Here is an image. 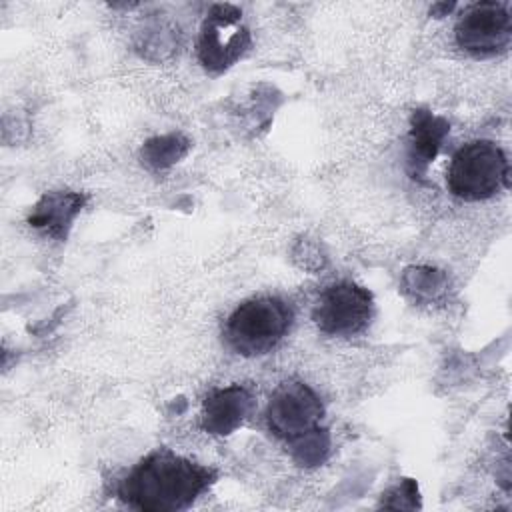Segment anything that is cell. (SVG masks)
Here are the masks:
<instances>
[{
  "label": "cell",
  "instance_id": "obj_1",
  "mask_svg": "<svg viewBox=\"0 0 512 512\" xmlns=\"http://www.w3.org/2000/svg\"><path fill=\"white\" fill-rule=\"evenodd\" d=\"M214 470L168 448L142 458L116 488L118 498L142 512L186 510L214 482Z\"/></svg>",
  "mask_w": 512,
  "mask_h": 512
},
{
  "label": "cell",
  "instance_id": "obj_2",
  "mask_svg": "<svg viewBox=\"0 0 512 512\" xmlns=\"http://www.w3.org/2000/svg\"><path fill=\"white\" fill-rule=\"evenodd\" d=\"M292 320L294 310L286 300L278 296H256L236 306L228 316L224 340L240 356H262L282 342Z\"/></svg>",
  "mask_w": 512,
  "mask_h": 512
},
{
  "label": "cell",
  "instance_id": "obj_3",
  "mask_svg": "<svg viewBox=\"0 0 512 512\" xmlns=\"http://www.w3.org/2000/svg\"><path fill=\"white\" fill-rule=\"evenodd\" d=\"M508 160L492 140H472L460 146L448 166L446 184L456 198L478 202L492 198L508 184Z\"/></svg>",
  "mask_w": 512,
  "mask_h": 512
},
{
  "label": "cell",
  "instance_id": "obj_4",
  "mask_svg": "<svg viewBox=\"0 0 512 512\" xmlns=\"http://www.w3.org/2000/svg\"><path fill=\"white\" fill-rule=\"evenodd\" d=\"M456 44L474 58H490L508 50L512 16L504 2H474L464 8L454 28Z\"/></svg>",
  "mask_w": 512,
  "mask_h": 512
},
{
  "label": "cell",
  "instance_id": "obj_5",
  "mask_svg": "<svg viewBox=\"0 0 512 512\" xmlns=\"http://www.w3.org/2000/svg\"><path fill=\"white\" fill-rule=\"evenodd\" d=\"M374 314L372 294L348 280L326 286L312 310L314 324L330 336H354L368 328Z\"/></svg>",
  "mask_w": 512,
  "mask_h": 512
},
{
  "label": "cell",
  "instance_id": "obj_6",
  "mask_svg": "<svg viewBox=\"0 0 512 512\" xmlns=\"http://www.w3.org/2000/svg\"><path fill=\"white\" fill-rule=\"evenodd\" d=\"M250 46V32L242 24L240 8L214 4L198 38V60L208 72L228 70Z\"/></svg>",
  "mask_w": 512,
  "mask_h": 512
},
{
  "label": "cell",
  "instance_id": "obj_7",
  "mask_svg": "<svg viewBox=\"0 0 512 512\" xmlns=\"http://www.w3.org/2000/svg\"><path fill=\"white\" fill-rule=\"evenodd\" d=\"M324 416L318 394L304 382L286 380L270 396L266 418L270 430L286 444L316 430Z\"/></svg>",
  "mask_w": 512,
  "mask_h": 512
},
{
  "label": "cell",
  "instance_id": "obj_8",
  "mask_svg": "<svg viewBox=\"0 0 512 512\" xmlns=\"http://www.w3.org/2000/svg\"><path fill=\"white\" fill-rule=\"evenodd\" d=\"M254 410V396L248 388L232 384L212 390L202 404V428L216 436H226L240 428Z\"/></svg>",
  "mask_w": 512,
  "mask_h": 512
},
{
  "label": "cell",
  "instance_id": "obj_9",
  "mask_svg": "<svg viewBox=\"0 0 512 512\" xmlns=\"http://www.w3.org/2000/svg\"><path fill=\"white\" fill-rule=\"evenodd\" d=\"M448 130V122L430 114L428 110H416L412 114L406 164L414 180H420L426 174V168L436 158Z\"/></svg>",
  "mask_w": 512,
  "mask_h": 512
},
{
  "label": "cell",
  "instance_id": "obj_10",
  "mask_svg": "<svg viewBox=\"0 0 512 512\" xmlns=\"http://www.w3.org/2000/svg\"><path fill=\"white\" fill-rule=\"evenodd\" d=\"M84 202L86 198L78 192H48L32 208L28 224L48 234L50 238L66 240L68 230L78 212L82 210Z\"/></svg>",
  "mask_w": 512,
  "mask_h": 512
},
{
  "label": "cell",
  "instance_id": "obj_11",
  "mask_svg": "<svg viewBox=\"0 0 512 512\" xmlns=\"http://www.w3.org/2000/svg\"><path fill=\"white\" fill-rule=\"evenodd\" d=\"M292 458L300 464V466H318L326 460L328 452H330V436L328 430L324 428H316L292 442H288Z\"/></svg>",
  "mask_w": 512,
  "mask_h": 512
},
{
  "label": "cell",
  "instance_id": "obj_12",
  "mask_svg": "<svg viewBox=\"0 0 512 512\" xmlns=\"http://www.w3.org/2000/svg\"><path fill=\"white\" fill-rule=\"evenodd\" d=\"M186 148H188V142L182 136L172 134V136L150 140L142 150V158L152 168H164L176 162L180 156H184Z\"/></svg>",
  "mask_w": 512,
  "mask_h": 512
}]
</instances>
